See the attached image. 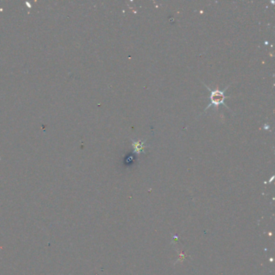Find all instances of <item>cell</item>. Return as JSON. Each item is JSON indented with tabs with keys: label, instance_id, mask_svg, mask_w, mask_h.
<instances>
[{
	"label": "cell",
	"instance_id": "obj_2",
	"mask_svg": "<svg viewBox=\"0 0 275 275\" xmlns=\"http://www.w3.org/2000/svg\"><path fill=\"white\" fill-rule=\"evenodd\" d=\"M132 146L134 148V152L137 153H141L144 152V142L142 141H132Z\"/></svg>",
	"mask_w": 275,
	"mask_h": 275
},
{
	"label": "cell",
	"instance_id": "obj_1",
	"mask_svg": "<svg viewBox=\"0 0 275 275\" xmlns=\"http://www.w3.org/2000/svg\"><path fill=\"white\" fill-rule=\"evenodd\" d=\"M203 85H204L205 86L207 87V90L210 91V96H209L210 103L208 104V106H207V107L205 108L204 111H206L207 109L209 108V107H211V106H214V107H218L219 106H220V105H224V106H225L227 108L229 109L228 108V106H227V105L224 103V101H225V99L228 98H229L228 96L225 95V92H226L227 89L229 87V86H226L224 90H219V87H218V86L216 87V89H215V90H211V89H210V88L208 87L207 85H205V84H203Z\"/></svg>",
	"mask_w": 275,
	"mask_h": 275
}]
</instances>
